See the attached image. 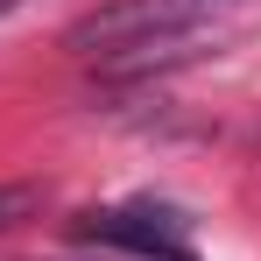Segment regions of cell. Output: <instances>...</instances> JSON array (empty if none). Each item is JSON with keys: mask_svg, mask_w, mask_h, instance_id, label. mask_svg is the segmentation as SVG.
<instances>
[{"mask_svg": "<svg viewBox=\"0 0 261 261\" xmlns=\"http://www.w3.org/2000/svg\"><path fill=\"white\" fill-rule=\"evenodd\" d=\"M226 7H240V0H106V7H92L85 21L64 29V49L148 64V57H163L170 43H184L191 29H205Z\"/></svg>", "mask_w": 261, "mask_h": 261, "instance_id": "cell-1", "label": "cell"}, {"mask_svg": "<svg viewBox=\"0 0 261 261\" xmlns=\"http://www.w3.org/2000/svg\"><path fill=\"white\" fill-rule=\"evenodd\" d=\"M7 7H14V0H0V14H7Z\"/></svg>", "mask_w": 261, "mask_h": 261, "instance_id": "cell-4", "label": "cell"}, {"mask_svg": "<svg viewBox=\"0 0 261 261\" xmlns=\"http://www.w3.org/2000/svg\"><path fill=\"white\" fill-rule=\"evenodd\" d=\"M43 212V184H0V233Z\"/></svg>", "mask_w": 261, "mask_h": 261, "instance_id": "cell-3", "label": "cell"}, {"mask_svg": "<svg viewBox=\"0 0 261 261\" xmlns=\"http://www.w3.org/2000/svg\"><path fill=\"white\" fill-rule=\"evenodd\" d=\"M85 233H92V240H106V247L148 254V261H191V247H184V219H176L170 205H120V212H92Z\"/></svg>", "mask_w": 261, "mask_h": 261, "instance_id": "cell-2", "label": "cell"}]
</instances>
